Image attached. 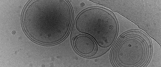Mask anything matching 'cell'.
Wrapping results in <instances>:
<instances>
[{"label":"cell","instance_id":"obj_1","mask_svg":"<svg viewBox=\"0 0 161 67\" xmlns=\"http://www.w3.org/2000/svg\"><path fill=\"white\" fill-rule=\"evenodd\" d=\"M95 7L82 12L75 23L80 32L91 36L103 48L111 46L118 32L117 22L114 15L106 9Z\"/></svg>","mask_w":161,"mask_h":67},{"label":"cell","instance_id":"obj_2","mask_svg":"<svg viewBox=\"0 0 161 67\" xmlns=\"http://www.w3.org/2000/svg\"><path fill=\"white\" fill-rule=\"evenodd\" d=\"M73 45L79 54L84 56L92 54L96 47L93 39L89 36L84 34L79 35L75 38Z\"/></svg>","mask_w":161,"mask_h":67},{"label":"cell","instance_id":"obj_3","mask_svg":"<svg viewBox=\"0 0 161 67\" xmlns=\"http://www.w3.org/2000/svg\"><path fill=\"white\" fill-rule=\"evenodd\" d=\"M16 33V32L15 31H13L12 32V34H15Z\"/></svg>","mask_w":161,"mask_h":67}]
</instances>
